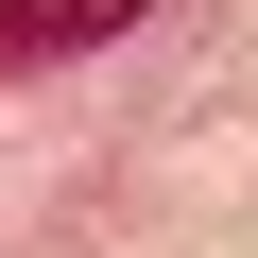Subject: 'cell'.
Masks as SVG:
<instances>
[{
    "instance_id": "cell-1",
    "label": "cell",
    "mask_w": 258,
    "mask_h": 258,
    "mask_svg": "<svg viewBox=\"0 0 258 258\" xmlns=\"http://www.w3.org/2000/svg\"><path fill=\"white\" fill-rule=\"evenodd\" d=\"M155 0H0V69H52V52H103V35H138Z\"/></svg>"
}]
</instances>
